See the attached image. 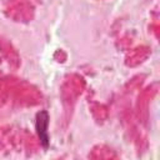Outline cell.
I'll list each match as a JSON object with an SVG mask.
<instances>
[{"instance_id":"6da1fadb","label":"cell","mask_w":160,"mask_h":160,"mask_svg":"<svg viewBox=\"0 0 160 160\" xmlns=\"http://www.w3.org/2000/svg\"><path fill=\"white\" fill-rule=\"evenodd\" d=\"M48 125H49V114L46 110L38 112L36 115V131L40 138V141L44 148L49 145V134H48Z\"/></svg>"}]
</instances>
